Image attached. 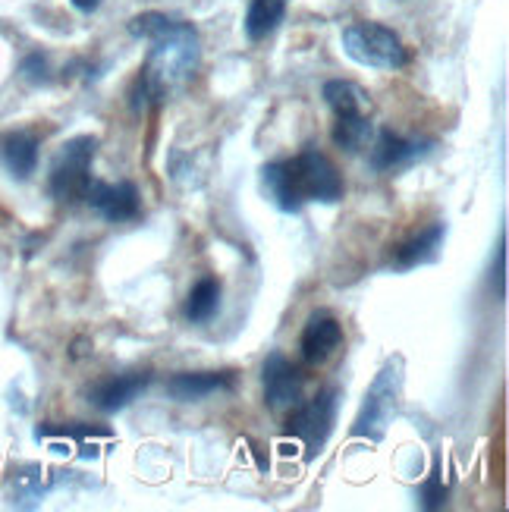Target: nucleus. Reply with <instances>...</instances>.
<instances>
[{
  "mask_svg": "<svg viewBox=\"0 0 509 512\" xmlns=\"http://www.w3.org/2000/svg\"><path fill=\"white\" fill-rule=\"evenodd\" d=\"M340 346H343V324L330 311H318V315L308 318L299 340L302 359L308 365H324Z\"/></svg>",
  "mask_w": 509,
  "mask_h": 512,
  "instance_id": "nucleus-11",
  "label": "nucleus"
},
{
  "mask_svg": "<svg viewBox=\"0 0 509 512\" xmlns=\"http://www.w3.org/2000/svg\"><path fill=\"white\" fill-rule=\"evenodd\" d=\"M324 101L334 110V117H356L371 110V95L349 79H330L324 85Z\"/></svg>",
  "mask_w": 509,
  "mask_h": 512,
  "instance_id": "nucleus-15",
  "label": "nucleus"
},
{
  "mask_svg": "<svg viewBox=\"0 0 509 512\" xmlns=\"http://www.w3.org/2000/svg\"><path fill=\"white\" fill-rule=\"evenodd\" d=\"M224 390H233V374L227 371H183L167 381V393L176 403H202Z\"/></svg>",
  "mask_w": 509,
  "mask_h": 512,
  "instance_id": "nucleus-12",
  "label": "nucleus"
},
{
  "mask_svg": "<svg viewBox=\"0 0 509 512\" xmlns=\"http://www.w3.org/2000/svg\"><path fill=\"white\" fill-rule=\"evenodd\" d=\"M261 186L271 202L286 214L302 211V205L308 202L337 205L343 198V176L334 161L318 148H305L296 158L268 164L261 170Z\"/></svg>",
  "mask_w": 509,
  "mask_h": 512,
  "instance_id": "nucleus-2",
  "label": "nucleus"
},
{
  "mask_svg": "<svg viewBox=\"0 0 509 512\" xmlns=\"http://www.w3.org/2000/svg\"><path fill=\"white\" fill-rule=\"evenodd\" d=\"M447 484H444V472H440V465H434L431 469V475L425 478V484H422V491H418V497H422V506L428 509V512H434V509H444L447 506Z\"/></svg>",
  "mask_w": 509,
  "mask_h": 512,
  "instance_id": "nucleus-19",
  "label": "nucleus"
},
{
  "mask_svg": "<svg viewBox=\"0 0 509 512\" xmlns=\"http://www.w3.org/2000/svg\"><path fill=\"white\" fill-rule=\"evenodd\" d=\"M73 7H76V10H82V13H92V10H98V7H101V0H73Z\"/></svg>",
  "mask_w": 509,
  "mask_h": 512,
  "instance_id": "nucleus-21",
  "label": "nucleus"
},
{
  "mask_svg": "<svg viewBox=\"0 0 509 512\" xmlns=\"http://www.w3.org/2000/svg\"><path fill=\"white\" fill-rule=\"evenodd\" d=\"M286 16V0H252L246 13L249 41H264Z\"/></svg>",
  "mask_w": 509,
  "mask_h": 512,
  "instance_id": "nucleus-16",
  "label": "nucleus"
},
{
  "mask_svg": "<svg viewBox=\"0 0 509 512\" xmlns=\"http://www.w3.org/2000/svg\"><path fill=\"white\" fill-rule=\"evenodd\" d=\"M343 48L352 60L371 66V70H403L409 63L403 38L381 22H352V26H346Z\"/></svg>",
  "mask_w": 509,
  "mask_h": 512,
  "instance_id": "nucleus-3",
  "label": "nucleus"
},
{
  "mask_svg": "<svg viewBox=\"0 0 509 512\" xmlns=\"http://www.w3.org/2000/svg\"><path fill=\"white\" fill-rule=\"evenodd\" d=\"M491 283H494L497 299H503V296H506V233L500 236V246H497V267H491Z\"/></svg>",
  "mask_w": 509,
  "mask_h": 512,
  "instance_id": "nucleus-20",
  "label": "nucleus"
},
{
  "mask_svg": "<svg viewBox=\"0 0 509 512\" xmlns=\"http://www.w3.org/2000/svg\"><path fill=\"white\" fill-rule=\"evenodd\" d=\"M82 202L98 211L104 220L110 224H123V220H136L139 211H142V198H139V189L132 183H101V180H92L85 189V198Z\"/></svg>",
  "mask_w": 509,
  "mask_h": 512,
  "instance_id": "nucleus-7",
  "label": "nucleus"
},
{
  "mask_svg": "<svg viewBox=\"0 0 509 512\" xmlns=\"http://www.w3.org/2000/svg\"><path fill=\"white\" fill-rule=\"evenodd\" d=\"M337 409H340V393L337 390H321L315 399L293 406V415H290V421H286L283 434L299 440L305 456L312 459V456H318L324 450L330 431H334Z\"/></svg>",
  "mask_w": 509,
  "mask_h": 512,
  "instance_id": "nucleus-6",
  "label": "nucleus"
},
{
  "mask_svg": "<svg viewBox=\"0 0 509 512\" xmlns=\"http://www.w3.org/2000/svg\"><path fill=\"white\" fill-rule=\"evenodd\" d=\"M0 164H4L16 180H29L38 167V136L29 129H10L0 136Z\"/></svg>",
  "mask_w": 509,
  "mask_h": 512,
  "instance_id": "nucleus-13",
  "label": "nucleus"
},
{
  "mask_svg": "<svg viewBox=\"0 0 509 512\" xmlns=\"http://www.w3.org/2000/svg\"><path fill=\"white\" fill-rule=\"evenodd\" d=\"M148 384H151L148 371H129V374H114V377H104V381H95L85 390V396L98 412L110 415V412L126 409Z\"/></svg>",
  "mask_w": 509,
  "mask_h": 512,
  "instance_id": "nucleus-9",
  "label": "nucleus"
},
{
  "mask_svg": "<svg viewBox=\"0 0 509 512\" xmlns=\"http://www.w3.org/2000/svg\"><path fill=\"white\" fill-rule=\"evenodd\" d=\"M400 393H403V362H387L381 368V374L374 377V384L368 387V396L362 403V412L352 425V434L365 437L371 443L384 440L387 425L400 412Z\"/></svg>",
  "mask_w": 509,
  "mask_h": 512,
  "instance_id": "nucleus-4",
  "label": "nucleus"
},
{
  "mask_svg": "<svg viewBox=\"0 0 509 512\" xmlns=\"http://www.w3.org/2000/svg\"><path fill=\"white\" fill-rule=\"evenodd\" d=\"M95 154H98L95 136H76L60 148V154L54 158V167H51V180H48L54 202H60V205L82 202L88 183H92Z\"/></svg>",
  "mask_w": 509,
  "mask_h": 512,
  "instance_id": "nucleus-5",
  "label": "nucleus"
},
{
  "mask_svg": "<svg viewBox=\"0 0 509 512\" xmlns=\"http://www.w3.org/2000/svg\"><path fill=\"white\" fill-rule=\"evenodd\" d=\"M220 311V280L205 277L192 286V293L186 299V318L192 324H205Z\"/></svg>",
  "mask_w": 509,
  "mask_h": 512,
  "instance_id": "nucleus-18",
  "label": "nucleus"
},
{
  "mask_svg": "<svg viewBox=\"0 0 509 512\" xmlns=\"http://www.w3.org/2000/svg\"><path fill=\"white\" fill-rule=\"evenodd\" d=\"M129 35L151 44L142 76L136 82L132 107L142 110L148 104H161L170 92H176L198 66V32L183 19L167 13H142L129 19Z\"/></svg>",
  "mask_w": 509,
  "mask_h": 512,
  "instance_id": "nucleus-1",
  "label": "nucleus"
},
{
  "mask_svg": "<svg viewBox=\"0 0 509 512\" xmlns=\"http://www.w3.org/2000/svg\"><path fill=\"white\" fill-rule=\"evenodd\" d=\"M374 132H378V129H374V123L368 120V114L337 117V123H334V142H337V148L356 154V151H368Z\"/></svg>",
  "mask_w": 509,
  "mask_h": 512,
  "instance_id": "nucleus-17",
  "label": "nucleus"
},
{
  "mask_svg": "<svg viewBox=\"0 0 509 512\" xmlns=\"http://www.w3.org/2000/svg\"><path fill=\"white\" fill-rule=\"evenodd\" d=\"M444 236H447L444 224H431L428 230H422L418 236H412L409 242H403V246L396 249L393 267H396V271H412V267H418V264L434 261L440 246H444Z\"/></svg>",
  "mask_w": 509,
  "mask_h": 512,
  "instance_id": "nucleus-14",
  "label": "nucleus"
},
{
  "mask_svg": "<svg viewBox=\"0 0 509 512\" xmlns=\"http://www.w3.org/2000/svg\"><path fill=\"white\" fill-rule=\"evenodd\" d=\"M428 148H431V142L406 139L393 129H381V132H374V139L368 145V164L374 170H396V167H406V164L418 161Z\"/></svg>",
  "mask_w": 509,
  "mask_h": 512,
  "instance_id": "nucleus-10",
  "label": "nucleus"
},
{
  "mask_svg": "<svg viewBox=\"0 0 509 512\" xmlns=\"http://www.w3.org/2000/svg\"><path fill=\"white\" fill-rule=\"evenodd\" d=\"M261 381H264V403H268L271 412H286L299 406L302 377L283 352H271L268 359H264Z\"/></svg>",
  "mask_w": 509,
  "mask_h": 512,
  "instance_id": "nucleus-8",
  "label": "nucleus"
}]
</instances>
